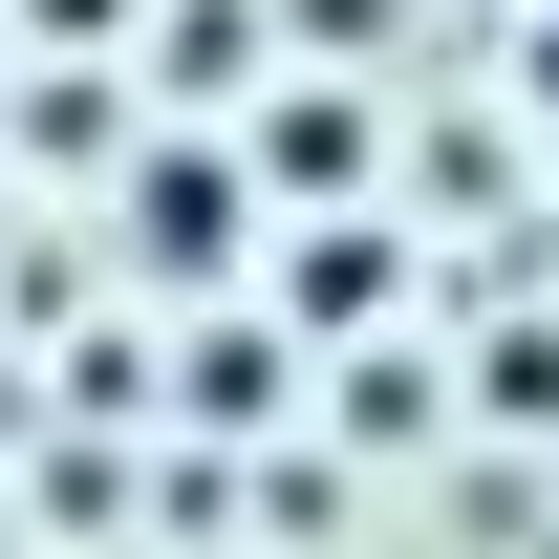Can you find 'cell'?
Wrapping results in <instances>:
<instances>
[{"mask_svg":"<svg viewBox=\"0 0 559 559\" xmlns=\"http://www.w3.org/2000/svg\"><path fill=\"white\" fill-rule=\"evenodd\" d=\"M538 108H559V22H538Z\"/></svg>","mask_w":559,"mask_h":559,"instance_id":"1","label":"cell"}]
</instances>
